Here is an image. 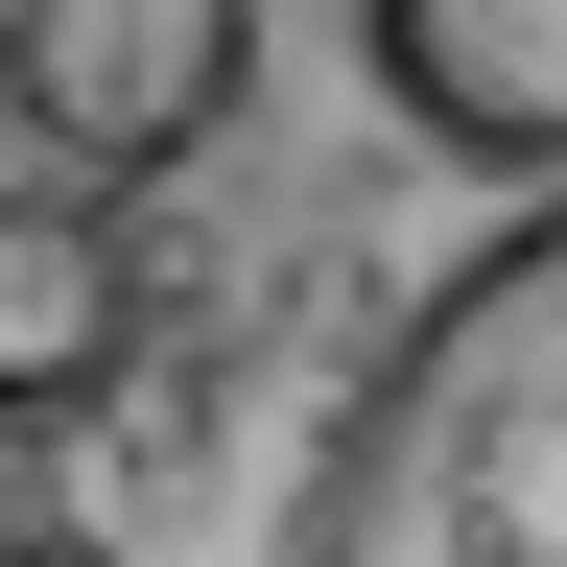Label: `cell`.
I'll list each match as a JSON object with an SVG mask.
<instances>
[{
	"label": "cell",
	"mask_w": 567,
	"mask_h": 567,
	"mask_svg": "<svg viewBox=\"0 0 567 567\" xmlns=\"http://www.w3.org/2000/svg\"><path fill=\"white\" fill-rule=\"evenodd\" d=\"M284 567H567V189H520L354 354Z\"/></svg>",
	"instance_id": "1"
},
{
	"label": "cell",
	"mask_w": 567,
	"mask_h": 567,
	"mask_svg": "<svg viewBox=\"0 0 567 567\" xmlns=\"http://www.w3.org/2000/svg\"><path fill=\"white\" fill-rule=\"evenodd\" d=\"M260 118V0H0V142L71 189H166Z\"/></svg>",
	"instance_id": "2"
},
{
	"label": "cell",
	"mask_w": 567,
	"mask_h": 567,
	"mask_svg": "<svg viewBox=\"0 0 567 567\" xmlns=\"http://www.w3.org/2000/svg\"><path fill=\"white\" fill-rule=\"evenodd\" d=\"M142 237H118V189H71V166H0V450H48V425H95L142 379Z\"/></svg>",
	"instance_id": "3"
},
{
	"label": "cell",
	"mask_w": 567,
	"mask_h": 567,
	"mask_svg": "<svg viewBox=\"0 0 567 567\" xmlns=\"http://www.w3.org/2000/svg\"><path fill=\"white\" fill-rule=\"evenodd\" d=\"M354 71L425 166L473 189H567V0H354Z\"/></svg>",
	"instance_id": "4"
},
{
	"label": "cell",
	"mask_w": 567,
	"mask_h": 567,
	"mask_svg": "<svg viewBox=\"0 0 567 567\" xmlns=\"http://www.w3.org/2000/svg\"><path fill=\"white\" fill-rule=\"evenodd\" d=\"M0 567H142L118 520H48V496H0Z\"/></svg>",
	"instance_id": "5"
}]
</instances>
